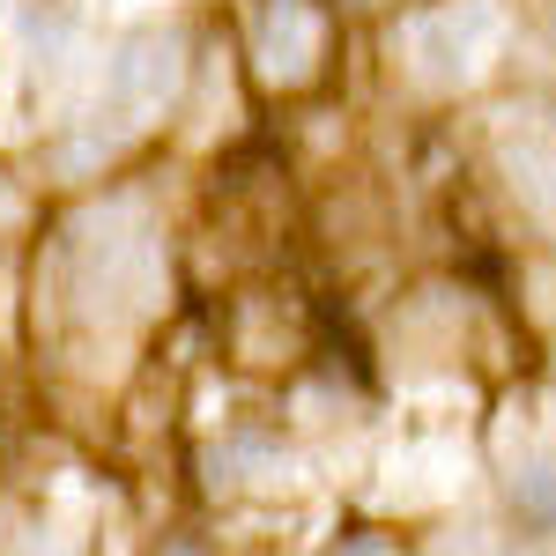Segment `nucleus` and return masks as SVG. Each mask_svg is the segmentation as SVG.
I'll return each instance as SVG.
<instances>
[{
  "label": "nucleus",
  "instance_id": "obj_1",
  "mask_svg": "<svg viewBox=\"0 0 556 556\" xmlns=\"http://www.w3.org/2000/svg\"><path fill=\"white\" fill-rule=\"evenodd\" d=\"M52 298L83 327H134L164 304V230L134 193L67 215L52 238Z\"/></svg>",
  "mask_w": 556,
  "mask_h": 556
},
{
  "label": "nucleus",
  "instance_id": "obj_2",
  "mask_svg": "<svg viewBox=\"0 0 556 556\" xmlns=\"http://www.w3.org/2000/svg\"><path fill=\"white\" fill-rule=\"evenodd\" d=\"M186 67H193V52H186V30L178 23H134L112 38L104 52V83H97V119H112V127L141 134L156 112H172V97L186 89Z\"/></svg>",
  "mask_w": 556,
  "mask_h": 556
},
{
  "label": "nucleus",
  "instance_id": "obj_3",
  "mask_svg": "<svg viewBox=\"0 0 556 556\" xmlns=\"http://www.w3.org/2000/svg\"><path fill=\"white\" fill-rule=\"evenodd\" d=\"M334 30H342V15H334V0H260L253 8V67L267 89H282V97H298L327 75V60H334Z\"/></svg>",
  "mask_w": 556,
  "mask_h": 556
},
{
  "label": "nucleus",
  "instance_id": "obj_4",
  "mask_svg": "<svg viewBox=\"0 0 556 556\" xmlns=\"http://www.w3.org/2000/svg\"><path fill=\"white\" fill-rule=\"evenodd\" d=\"M497 172H505V193H513L519 223L556 245V112L549 104L505 112V127H497Z\"/></svg>",
  "mask_w": 556,
  "mask_h": 556
},
{
  "label": "nucleus",
  "instance_id": "obj_5",
  "mask_svg": "<svg viewBox=\"0 0 556 556\" xmlns=\"http://www.w3.org/2000/svg\"><path fill=\"white\" fill-rule=\"evenodd\" d=\"M490 30H497L490 0H424L408 15V60L430 89H460L490 52Z\"/></svg>",
  "mask_w": 556,
  "mask_h": 556
},
{
  "label": "nucleus",
  "instance_id": "obj_6",
  "mask_svg": "<svg viewBox=\"0 0 556 556\" xmlns=\"http://www.w3.org/2000/svg\"><path fill=\"white\" fill-rule=\"evenodd\" d=\"M497 513L534 549H556V445H519L497 468Z\"/></svg>",
  "mask_w": 556,
  "mask_h": 556
},
{
  "label": "nucleus",
  "instance_id": "obj_7",
  "mask_svg": "<svg viewBox=\"0 0 556 556\" xmlns=\"http://www.w3.org/2000/svg\"><path fill=\"white\" fill-rule=\"evenodd\" d=\"M127 149H134L127 127H112V119L83 112V119H67V127H60V134L38 149V164H45V178H60V186H89V178L112 172Z\"/></svg>",
  "mask_w": 556,
  "mask_h": 556
},
{
  "label": "nucleus",
  "instance_id": "obj_8",
  "mask_svg": "<svg viewBox=\"0 0 556 556\" xmlns=\"http://www.w3.org/2000/svg\"><path fill=\"white\" fill-rule=\"evenodd\" d=\"M282 468H290L282 430L253 424V416H245V424H230L208 445V475H215V482H230V490H238V482H267V475H282Z\"/></svg>",
  "mask_w": 556,
  "mask_h": 556
},
{
  "label": "nucleus",
  "instance_id": "obj_9",
  "mask_svg": "<svg viewBox=\"0 0 556 556\" xmlns=\"http://www.w3.org/2000/svg\"><path fill=\"white\" fill-rule=\"evenodd\" d=\"M15 30H23V52L38 75H60L67 52L83 38V8L75 0H15Z\"/></svg>",
  "mask_w": 556,
  "mask_h": 556
},
{
  "label": "nucleus",
  "instance_id": "obj_10",
  "mask_svg": "<svg viewBox=\"0 0 556 556\" xmlns=\"http://www.w3.org/2000/svg\"><path fill=\"white\" fill-rule=\"evenodd\" d=\"M319 556H401V542H393L386 527H371V519H349V527Z\"/></svg>",
  "mask_w": 556,
  "mask_h": 556
},
{
  "label": "nucleus",
  "instance_id": "obj_11",
  "mask_svg": "<svg viewBox=\"0 0 556 556\" xmlns=\"http://www.w3.org/2000/svg\"><path fill=\"white\" fill-rule=\"evenodd\" d=\"M23 208H30V201H23V186L8 178V164H0V238H8V230L23 223Z\"/></svg>",
  "mask_w": 556,
  "mask_h": 556
},
{
  "label": "nucleus",
  "instance_id": "obj_12",
  "mask_svg": "<svg viewBox=\"0 0 556 556\" xmlns=\"http://www.w3.org/2000/svg\"><path fill=\"white\" fill-rule=\"evenodd\" d=\"M156 556H215V549L201 542V534H164V542H156Z\"/></svg>",
  "mask_w": 556,
  "mask_h": 556
},
{
  "label": "nucleus",
  "instance_id": "obj_13",
  "mask_svg": "<svg viewBox=\"0 0 556 556\" xmlns=\"http://www.w3.org/2000/svg\"><path fill=\"white\" fill-rule=\"evenodd\" d=\"M15 556H45V542H23V549H15Z\"/></svg>",
  "mask_w": 556,
  "mask_h": 556
},
{
  "label": "nucleus",
  "instance_id": "obj_14",
  "mask_svg": "<svg viewBox=\"0 0 556 556\" xmlns=\"http://www.w3.org/2000/svg\"><path fill=\"white\" fill-rule=\"evenodd\" d=\"M549 45H556V0H549Z\"/></svg>",
  "mask_w": 556,
  "mask_h": 556
}]
</instances>
